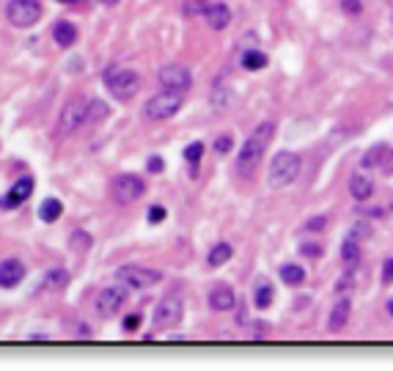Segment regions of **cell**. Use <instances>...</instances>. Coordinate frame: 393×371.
Returning a JSON list of instances; mask_svg holds the SVG:
<instances>
[{
    "label": "cell",
    "instance_id": "6da1fadb",
    "mask_svg": "<svg viewBox=\"0 0 393 371\" xmlns=\"http://www.w3.org/2000/svg\"><path fill=\"white\" fill-rule=\"evenodd\" d=\"M272 135H275V124L272 122H262L251 135H248V141H245L242 149L237 152V174H239V176H251V174L256 171V165H259V160H262L264 152H267Z\"/></svg>",
    "mask_w": 393,
    "mask_h": 371
},
{
    "label": "cell",
    "instance_id": "7a4b0ae2",
    "mask_svg": "<svg viewBox=\"0 0 393 371\" xmlns=\"http://www.w3.org/2000/svg\"><path fill=\"white\" fill-rule=\"evenodd\" d=\"M102 80H105L107 91L113 93L116 99H121V102H127V99H132L135 93L140 91V74L135 69H130V66H121V63L107 66Z\"/></svg>",
    "mask_w": 393,
    "mask_h": 371
},
{
    "label": "cell",
    "instance_id": "3957f363",
    "mask_svg": "<svg viewBox=\"0 0 393 371\" xmlns=\"http://www.w3.org/2000/svg\"><path fill=\"white\" fill-rule=\"evenodd\" d=\"M300 176V157L295 152H278L269 162V171H267V179L269 187L281 190V187H289Z\"/></svg>",
    "mask_w": 393,
    "mask_h": 371
},
{
    "label": "cell",
    "instance_id": "277c9868",
    "mask_svg": "<svg viewBox=\"0 0 393 371\" xmlns=\"http://www.w3.org/2000/svg\"><path fill=\"white\" fill-rule=\"evenodd\" d=\"M86 124H88V99L74 96V99H69L64 108H61L55 132H58V138H69V135H74Z\"/></svg>",
    "mask_w": 393,
    "mask_h": 371
},
{
    "label": "cell",
    "instance_id": "5b68a950",
    "mask_svg": "<svg viewBox=\"0 0 393 371\" xmlns=\"http://www.w3.org/2000/svg\"><path fill=\"white\" fill-rule=\"evenodd\" d=\"M179 110H182V93L168 91V89H163L160 93H154V96H149V102H146V108H143V113H146L149 119H154V122L173 119Z\"/></svg>",
    "mask_w": 393,
    "mask_h": 371
},
{
    "label": "cell",
    "instance_id": "8992f818",
    "mask_svg": "<svg viewBox=\"0 0 393 371\" xmlns=\"http://www.w3.org/2000/svg\"><path fill=\"white\" fill-rule=\"evenodd\" d=\"M41 0H8L6 6V20L14 28H33L41 20Z\"/></svg>",
    "mask_w": 393,
    "mask_h": 371
},
{
    "label": "cell",
    "instance_id": "52a82bcc",
    "mask_svg": "<svg viewBox=\"0 0 393 371\" xmlns=\"http://www.w3.org/2000/svg\"><path fill=\"white\" fill-rule=\"evenodd\" d=\"M116 280L124 283L127 289H149L154 283H160L163 275L152 267H140V264H127V267H119L116 270Z\"/></svg>",
    "mask_w": 393,
    "mask_h": 371
},
{
    "label": "cell",
    "instance_id": "ba28073f",
    "mask_svg": "<svg viewBox=\"0 0 393 371\" xmlns=\"http://www.w3.org/2000/svg\"><path fill=\"white\" fill-rule=\"evenodd\" d=\"M110 193H113L116 204H132L146 193V182L135 174H119L110 185Z\"/></svg>",
    "mask_w": 393,
    "mask_h": 371
},
{
    "label": "cell",
    "instance_id": "9c48e42d",
    "mask_svg": "<svg viewBox=\"0 0 393 371\" xmlns=\"http://www.w3.org/2000/svg\"><path fill=\"white\" fill-rule=\"evenodd\" d=\"M157 80H160V86L168 89V91H187L190 86H193V74H190V69L187 66H179V63H168L160 69V74H157Z\"/></svg>",
    "mask_w": 393,
    "mask_h": 371
},
{
    "label": "cell",
    "instance_id": "30bf717a",
    "mask_svg": "<svg viewBox=\"0 0 393 371\" xmlns=\"http://www.w3.org/2000/svg\"><path fill=\"white\" fill-rule=\"evenodd\" d=\"M124 303H127V286L124 283L121 286H105V289H99L97 300H94L99 316H113L116 311L124 308Z\"/></svg>",
    "mask_w": 393,
    "mask_h": 371
},
{
    "label": "cell",
    "instance_id": "8fae6325",
    "mask_svg": "<svg viewBox=\"0 0 393 371\" xmlns=\"http://www.w3.org/2000/svg\"><path fill=\"white\" fill-rule=\"evenodd\" d=\"M182 313H185L182 297H179V294H168V297H163V300L157 303L152 319H154L157 327H171V325H176V322L182 319Z\"/></svg>",
    "mask_w": 393,
    "mask_h": 371
},
{
    "label": "cell",
    "instance_id": "7c38bea8",
    "mask_svg": "<svg viewBox=\"0 0 393 371\" xmlns=\"http://www.w3.org/2000/svg\"><path fill=\"white\" fill-rule=\"evenodd\" d=\"M31 195H33V179L31 176H20L6 195H0V209H3V212H11V209L22 207Z\"/></svg>",
    "mask_w": 393,
    "mask_h": 371
},
{
    "label": "cell",
    "instance_id": "4fadbf2b",
    "mask_svg": "<svg viewBox=\"0 0 393 371\" xmlns=\"http://www.w3.org/2000/svg\"><path fill=\"white\" fill-rule=\"evenodd\" d=\"M25 278V264L20 261V259H3L0 261V289H14V286H20Z\"/></svg>",
    "mask_w": 393,
    "mask_h": 371
},
{
    "label": "cell",
    "instance_id": "5bb4252c",
    "mask_svg": "<svg viewBox=\"0 0 393 371\" xmlns=\"http://www.w3.org/2000/svg\"><path fill=\"white\" fill-rule=\"evenodd\" d=\"M237 306V294H234V289L226 286V283H218L212 292H209V308L218 311V313H226Z\"/></svg>",
    "mask_w": 393,
    "mask_h": 371
},
{
    "label": "cell",
    "instance_id": "9a60e30c",
    "mask_svg": "<svg viewBox=\"0 0 393 371\" xmlns=\"http://www.w3.org/2000/svg\"><path fill=\"white\" fill-rule=\"evenodd\" d=\"M206 22H209V28L212 31H226L231 25V8L226 3H209V8H206Z\"/></svg>",
    "mask_w": 393,
    "mask_h": 371
},
{
    "label": "cell",
    "instance_id": "2e32d148",
    "mask_svg": "<svg viewBox=\"0 0 393 371\" xmlns=\"http://www.w3.org/2000/svg\"><path fill=\"white\" fill-rule=\"evenodd\" d=\"M53 41H55L58 47H72V44L77 41V25L69 22V20H58V22L53 25Z\"/></svg>",
    "mask_w": 393,
    "mask_h": 371
},
{
    "label": "cell",
    "instance_id": "e0dca14e",
    "mask_svg": "<svg viewBox=\"0 0 393 371\" xmlns=\"http://www.w3.org/2000/svg\"><path fill=\"white\" fill-rule=\"evenodd\" d=\"M349 322V300H338L333 311H330V319H328V327L330 333H341Z\"/></svg>",
    "mask_w": 393,
    "mask_h": 371
},
{
    "label": "cell",
    "instance_id": "ac0fdd59",
    "mask_svg": "<svg viewBox=\"0 0 393 371\" xmlns=\"http://www.w3.org/2000/svg\"><path fill=\"white\" fill-rule=\"evenodd\" d=\"M349 193H352L355 201H368L371 193H374V182H371L368 176H363V174H355V176L349 179Z\"/></svg>",
    "mask_w": 393,
    "mask_h": 371
},
{
    "label": "cell",
    "instance_id": "d6986e66",
    "mask_svg": "<svg viewBox=\"0 0 393 371\" xmlns=\"http://www.w3.org/2000/svg\"><path fill=\"white\" fill-rule=\"evenodd\" d=\"M69 280H72V275L66 273L64 267H53V270H47V275H44V289H47V292H64L66 286H69Z\"/></svg>",
    "mask_w": 393,
    "mask_h": 371
},
{
    "label": "cell",
    "instance_id": "ffe728a7",
    "mask_svg": "<svg viewBox=\"0 0 393 371\" xmlns=\"http://www.w3.org/2000/svg\"><path fill=\"white\" fill-rule=\"evenodd\" d=\"M61 215H64V204L58 198H44L39 204V220L41 223H55Z\"/></svg>",
    "mask_w": 393,
    "mask_h": 371
},
{
    "label": "cell",
    "instance_id": "44dd1931",
    "mask_svg": "<svg viewBox=\"0 0 393 371\" xmlns=\"http://www.w3.org/2000/svg\"><path fill=\"white\" fill-rule=\"evenodd\" d=\"M231 256H234V247H231L229 242H218V245L209 250L206 264H209V267H223L226 261H231Z\"/></svg>",
    "mask_w": 393,
    "mask_h": 371
},
{
    "label": "cell",
    "instance_id": "7402d4cb",
    "mask_svg": "<svg viewBox=\"0 0 393 371\" xmlns=\"http://www.w3.org/2000/svg\"><path fill=\"white\" fill-rule=\"evenodd\" d=\"M242 69H248V72H259L267 66V56H264L262 50H256V47H251V50H245L242 53Z\"/></svg>",
    "mask_w": 393,
    "mask_h": 371
},
{
    "label": "cell",
    "instance_id": "603a6c76",
    "mask_svg": "<svg viewBox=\"0 0 393 371\" xmlns=\"http://www.w3.org/2000/svg\"><path fill=\"white\" fill-rule=\"evenodd\" d=\"M253 303H256V308H269L272 306V286L267 280H256V286H253Z\"/></svg>",
    "mask_w": 393,
    "mask_h": 371
},
{
    "label": "cell",
    "instance_id": "cb8c5ba5",
    "mask_svg": "<svg viewBox=\"0 0 393 371\" xmlns=\"http://www.w3.org/2000/svg\"><path fill=\"white\" fill-rule=\"evenodd\" d=\"M341 259H344L347 267H358V264H361V245H358V240H344V245H341Z\"/></svg>",
    "mask_w": 393,
    "mask_h": 371
},
{
    "label": "cell",
    "instance_id": "d4e9b609",
    "mask_svg": "<svg viewBox=\"0 0 393 371\" xmlns=\"http://www.w3.org/2000/svg\"><path fill=\"white\" fill-rule=\"evenodd\" d=\"M69 245H72V250H77V253H86V250H91L94 240H91V234H88V231L74 228V231L69 234Z\"/></svg>",
    "mask_w": 393,
    "mask_h": 371
},
{
    "label": "cell",
    "instance_id": "484cf974",
    "mask_svg": "<svg viewBox=\"0 0 393 371\" xmlns=\"http://www.w3.org/2000/svg\"><path fill=\"white\" fill-rule=\"evenodd\" d=\"M385 152H388V146L385 143H374L366 155H363L361 160V168H377L380 162H382V157H385Z\"/></svg>",
    "mask_w": 393,
    "mask_h": 371
},
{
    "label": "cell",
    "instance_id": "4316f807",
    "mask_svg": "<svg viewBox=\"0 0 393 371\" xmlns=\"http://www.w3.org/2000/svg\"><path fill=\"white\" fill-rule=\"evenodd\" d=\"M281 280L289 283V286H300V283L305 280V270L297 267V264H284V267H281Z\"/></svg>",
    "mask_w": 393,
    "mask_h": 371
},
{
    "label": "cell",
    "instance_id": "83f0119b",
    "mask_svg": "<svg viewBox=\"0 0 393 371\" xmlns=\"http://www.w3.org/2000/svg\"><path fill=\"white\" fill-rule=\"evenodd\" d=\"M110 108L102 102V99H88V124H99L107 119Z\"/></svg>",
    "mask_w": 393,
    "mask_h": 371
},
{
    "label": "cell",
    "instance_id": "f1b7e54d",
    "mask_svg": "<svg viewBox=\"0 0 393 371\" xmlns=\"http://www.w3.org/2000/svg\"><path fill=\"white\" fill-rule=\"evenodd\" d=\"M201 155H204V143H201V141H193V143L185 149V160H187V165L193 168V174H196L198 162H201Z\"/></svg>",
    "mask_w": 393,
    "mask_h": 371
},
{
    "label": "cell",
    "instance_id": "f546056e",
    "mask_svg": "<svg viewBox=\"0 0 393 371\" xmlns=\"http://www.w3.org/2000/svg\"><path fill=\"white\" fill-rule=\"evenodd\" d=\"M206 8H209V0H187V3L182 6V11H185L187 17H198V14H206Z\"/></svg>",
    "mask_w": 393,
    "mask_h": 371
},
{
    "label": "cell",
    "instance_id": "4dcf8cb0",
    "mask_svg": "<svg viewBox=\"0 0 393 371\" xmlns=\"http://www.w3.org/2000/svg\"><path fill=\"white\" fill-rule=\"evenodd\" d=\"M212 149H215V155H229L231 149H234V138H231V135H220V138H215Z\"/></svg>",
    "mask_w": 393,
    "mask_h": 371
},
{
    "label": "cell",
    "instance_id": "1f68e13d",
    "mask_svg": "<svg viewBox=\"0 0 393 371\" xmlns=\"http://www.w3.org/2000/svg\"><path fill=\"white\" fill-rule=\"evenodd\" d=\"M300 253L308 256V259H319V256L325 253V247L317 245V242H302V245H300Z\"/></svg>",
    "mask_w": 393,
    "mask_h": 371
},
{
    "label": "cell",
    "instance_id": "d6a6232c",
    "mask_svg": "<svg viewBox=\"0 0 393 371\" xmlns=\"http://www.w3.org/2000/svg\"><path fill=\"white\" fill-rule=\"evenodd\" d=\"M146 220H149V223H154V226H157V223H163L165 207H160V204H152V207H149V212H146Z\"/></svg>",
    "mask_w": 393,
    "mask_h": 371
},
{
    "label": "cell",
    "instance_id": "836d02e7",
    "mask_svg": "<svg viewBox=\"0 0 393 371\" xmlns=\"http://www.w3.org/2000/svg\"><path fill=\"white\" fill-rule=\"evenodd\" d=\"M305 228H308V231H325V228H328V217L325 215L311 217V220L305 223Z\"/></svg>",
    "mask_w": 393,
    "mask_h": 371
},
{
    "label": "cell",
    "instance_id": "e575fe53",
    "mask_svg": "<svg viewBox=\"0 0 393 371\" xmlns=\"http://www.w3.org/2000/svg\"><path fill=\"white\" fill-rule=\"evenodd\" d=\"M140 322H143V316H140V313H130V316L121 322V327H124V333H132V330H138V327H140Z\"/></svg>",
    "mask_w": 393,
    "mask_h": 371
},
{
    "label": "cell",
    "instance_id": "d590c367",
    "mask_svg": "<svg viewBox=\"0 0 393 371\" xmlns=\"http://www.w3.org/2000/svg\"><path fill=\"white\" fill-rule=\"evenodd\" d=\"M341 11L355 17V14H361V11H363V3H361V0H341Z\"/></svg>",
    "mask_w": 393,
    "mask_h": 371
},
{
    "label": "cell",
    "instance_id": "8d00e7d4",
    "mask_svg": "<svg viewBox=\"0 0 393 371\" xmlns=\"http://www.w3.org/2000/svg\"><path fill=\"white\" fill-rule=\"evenodd\" d=\"M165 168V162H163V157H149V162H146V171H149V174H160V171H163Z\"/></svg>",
    "mask_w": 393,
    "mask_h": 371
},
{
    "label": "cell",
    "instance_id": "74e56055",
    "mask_svg": "<svg viewBox=\"0 0 393 371\" xmlns=\"http://www.w3.org/2000/svg\"><path fill=\"white\" fill-rule=\"evenodd\" d=\"M382 283H385V286L393 283V259H385V261H382Z\"/></svg>",
    "mask_w": 393,
    "mask_h": 371
},
{
    "label": "cell",
    "instance_id": "f35d334b",
    "mask_svg": "<svg viewBox=\"0 0 393 371\" xmlns=\"http://www.w3.org/2000/svg\"><path fill=\"white\" fill-rule=\"evenodd\" d=\"M371 234V226L368 223H358L355 228H352V237L349 240H361V237H368Z\"/></svg>",
    "mask_w": 393,
    "mask_h": 371
},
{
    "label": "cell",
    "instance_id": "ab89813d",
    "mask_svg": "<svg viewBox=\"0 0 393 371\" xmlns=\"http://www.w3.org/2000/svg\"><path fill=\"white\" fill-rule=\"evenodd\" d=\"M380 168H382V174H388V176L393 174V149H388V152H385L382 162H380Z\"/></svg>",
    "mask_w": 393,
    "mask_h": 371
},
{
    "label": "cell",
    "instance_id": "60d3db41",
    "mask_svg": "<svg viewBox=\"0 0 393 371\" xmlns=\"http://www.w3.org/2000/svg\"><path fill=\"white\" fill-rule=\"evenodd\" d=\"M344 286H347V289H352V278H341V280H338V289H335V292H344Z\"/></svg>",
    "mask_w": 393,
    "mask_h": 371
},
{
    "label": "cell",
    "instance_id": "b9f144b4",
    "mask_svg": "<svg viewBox=\"0 0 393 371\" xmlns=\"http://www.w3.org/2000/svg\"><path fill=\"white\" fill-rule=\"evenodd\" d=\"M97 3H102V6H116L119 0H97Z\"/></svg>",
    "mask_w": 393,
    "mask_h": 371
},
{
    "label": "cell",
    "instance_id": "7bdbcfd3",
    "mask_svg": "<svg viewBox=\"0 0 393 371\" xmlns=\"http://www.w3.org/2000/svg\"><path fill=\"white\" fill-rule=\"evenodd\" d=\"M385 308L391 311V316H393V300H391V303H388V306H385Z\"/></svg>",
    "mask_w": 393,
    "mask_h": 371
},
{
    "label": "cell",
    "instance_id": "ee69618b",
    "mask_svg": "<svg viewBox=\"0 0 393 371\" xmlns=\"http://www.w3.org/2000/svg\"><path fill=\"white\" fill-rule=\"evenodd\" d=\"M58 3H77V0H58Z\"/></svg>",
    "mask_w": 393,
    "mask_h": 371
},
{
    "label": "cell",
    "instance_id": "f6af8a7d",
    "mask_svg": "<svg viewBox=\"0 0 393 371\" xmlns=\"http://www.w3.org/2000/svg\"><path fill=\"white\" fill-rule=\"evenodd\" d=\"M388 63H391V66H393V56H391V58H388Z\"/></svg>",
    "mask_w": 393,
    "mask_h": 371
}]
</instances>
